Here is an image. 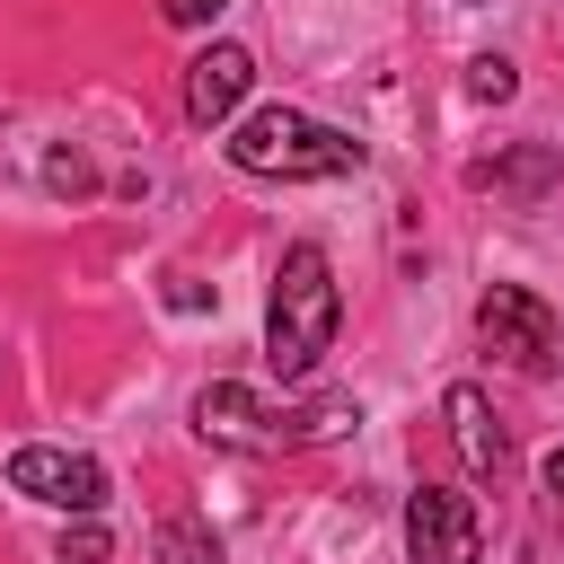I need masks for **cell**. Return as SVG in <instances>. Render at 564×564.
Returning <instances> with one entry per match:
<instances>
[{"label":"cell","instance_id":"cell-3","mask_svg":"<svg viewBox=\"0 0 564 564\" xmlns=\"http://www.w3.org/2000/svg\"><path fill=\"white\" fill-rule=\"evenodd\" d=\"M476 335H485V352H502V361L529 370V379H546V370H555V344H564L555 308H546L538 291H520V282H494V291L476 300Z\"/></svg>","mask_w":564,"mask_h":564},{"label":"cell","instance_id":"cell-1","mask_svg":"<svg viewBox=\"0 0 564 564\" xmlns=\"http://www.w3.org/2000/svg\"><path fill=\"white\" fill-rule=\"evenodd\" d=\"M229 167L247 176H282V185H308V176H352L361 167V141L300 115V106H256L229 123Z\"/></svg>","mask_w":564,"mask_h":564},{"label":"cell","instance_id":"cell-13","mask_svg":"<svg viewBox=\"0 0 564 564\" xmlns=\"http://www.w3.org/2000/svg\"><path fill=\"white\" fill-rule=\"evenodd\" d=\"M62 564H106V529H97V520H79V529L62 538Z\"/></svg>","mask_w":564,"mask_h":564},{"label":"cell","instance_id":"cell-9","mask_svg":"<svg viewBox=\"0 0 564 564\" xmlns=\"http://www.w3.org/2000/svg\"><path fill=\"white\" fill-rule=\"evenodd\" d=\"M159 555H167V564H220V546H212L194 520H167V529H159Z\"/></svg>","mask_w":564,"mask_h":564},{"label":"cell","instance_id":"cell-8","mask_svg":"<svg viewBox=\"0 0 564 564\" xmlns=\"http://www.w3.org/2000/svg\"><path fill=\"white\" fill-rule=\"evenodd\" d=\"M441 414H449V441H458V458L476 467V476H502V423H494V405H485V388H449L441 397Z\"/></svg>","mask_w":564,"mask_h":564},{"label":"cell","instance_id":"cell-5","mask_svg":"<svg viewBox=\"0 0 564 564\" xmlns=\"http://www.w3.org/2000/svg\"><path fill=\"white\" fill-rule=\"evenodd\" d=\"M405 555H414V564H476V555H485L476 502H467L458 485H414V494H405Z\"/></svg>","mask_w":564,"mask_h":564},{"label":"cell","instance_id":"cell-14","mask_svg":"<svg viewBox=\"0 0 564 564\" xmlns=\"http://www.w3.org/2000/svg\"><path fill=\"white\" fill-rule=\"evenodd\" d=\"M159 9H167V26H212L229 0H159Z\"/></svg>","mask_w":564,"mask_h":564},{"label":"cell","instance_id":"cell-4","mask_svg":"<svg viewBox=\"0 0 564 564\" xmlns=\"http://www.w3.org/2000/svg\"><path fill=\"white\" fill-rule=\"evenodd\" d=\"M9 494H26V502H53V511H106V467L88 458V449H53V441H26V449H9Z\"/></svg>","mask_w":564,"mask_h":564},{"label":"cell","instance_id":"cell-2","mask_svg":"<svg viewBox=\"0 0 564 564\" xmlns=\"http://www.w3.org/2000/svg\"><path fill=\"white\" fill-rule=\"evenodd\" d=\"M335 317H344V300H335V273H326V247H282V264H273V308H264V361L282 370V379H308L317 370V352L335 344Z\"/></svg>","mask_w":564,"mask_h":564},{"label":"cell","instance_id":"cell-15","mask_svg":"<svg viewBox=\"0 0 564 564\" xmlns=\"http://www.w3.org/2000/svg\"><path fill=\"white\" fill-rule=\"evenodd\" d=\"M546 494H564V449H555V458H546Z\"/></svg>","mask_w":564,"mask_h":564},{"label":"cell","instance_id":"cell-10","mask_svg":"<svg viewBox=\"0 0 564 564\" xmlns=\"http://www.w3.org/2000/svg\"><path fill=\"white\" fill-rule=\"evenodd\" d=\"M511 88H520V79H511V62H502V53H476V62H467V97H485V106H502Z\"/></svg>","mask_w":564,"mask_h":564},{"label":"cell","instance_id":"cell-7","mask_svg":"<svg viewBox=\"0 0 564 564\" xmlns=\"http://www.w3.org/2000/svg\"><path fill=\"white\" fill-rule=\"evenodd\" d=\"M194 423H203V441H220V449H282V441H273V405H264L256 388H238V379H212V388L194 397Z\"/></svg>","mask_w":564,"mask_h":564},{"label":"cell","instance_id":"cell-11","mask_svg":"<svg viewBox=\"0 0 564 564\" xmlns=\"http://www.w3.org/2000/svg\"><path fill=\"white\" fill-rule=\"evenodd\" d=\"M546 176H555V159H546V150H520L511 167H485V185H511V194H538Z\"/></svg>","mask_w":564,"mask_h":564},{"label":"cell","instance_id":"cell-6","mask_svg":"<svg viewBox=\"0 0 564 564\" xmlns=\"http://www.w3.org/2000/svg\"><path fill=\"white\" fill-rule=\"evenodd\" d=\"M247 88H256V53L247 44H203L185 62V115L194 123H229L247 106Z\"/></svg>","mask_w":564,"mask_h":564},{"label":"cell","instance_id":"cell-12","mask_svg":"<svg viewBox=\"0 0 564 564\" xmlns=\"http://www.w3.org/2000/svg\"><path fill=\"white\" fill-rule=\"evenodd\" d=\"M44 185H53V194H88L97 176H88V159H79V150H53V159H44Z\"/></svg>","mask_w":564,"mask_h":564}]
</instances>
